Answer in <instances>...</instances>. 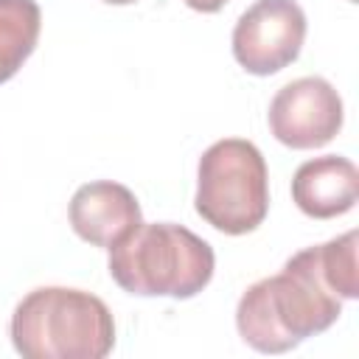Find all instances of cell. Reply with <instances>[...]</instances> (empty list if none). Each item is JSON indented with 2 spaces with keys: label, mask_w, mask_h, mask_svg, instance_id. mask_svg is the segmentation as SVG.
I'll use <instances>...</instances> for the list:
<instances>
[{
  "label": "cell",
  "mask_w": 359,
  "mask_h": 359,
  "mask_svg": "<svg viewBox=\"0 0 359 359\" xmlns=\"http://www.w3.org/2000/svg\"><path fill=\"white\" fill-rule=\"evenodd\" d=\"M342 314L323 244L294 252L272 278L255 280L236 306L238 337L261 353H286L306 337L331 328Z\"/></svg>",
  "instance_id": "6da1fadb"
},
{
  "label": "cell",
  "mask_w": 359,
  "mask_h": 359,
  "mask_svg": "<svg viewBox=\"0 0 359 359\" xmlns=\"http://www.w3.org/2000/svg\"><path fill=\"white\" fill-rule=\"evenodd\" d=\"M11 342L25 359H104L115 345V320L93 292L39 286L17 303Z\"/></svg>",
  "instance_id": "7a4b0ae2"
},
{
  "label": "cell",
  "mask_w": 359,
  "mask_h": 359,
  "mask_svg": "<svg viewBox=\"0 0 359 359\" xmlns=\"http://www.w3.org/2000/svg\"><path fill=\"white\" fill-rule=\"evenodd\" d=\"M216 269L213 247L174 222H140L109 247L112 280L137 297L188 300L199 294Z\"/></svg>",
  "instance_id": "3957f363"
},
{
  "label": "cell",
  "mask_w": 359,
  "mask_h": 359,
  "mask_svg": "<svg viewBox=\"0 0 359 359\" xmlns=\"http://www.w3.org/2000/svg\"><path fill=\"white\" fill-rule=\"evenodd\" d=\"M194 208L224 236L252 233L269 213V174L258 146L241 137L208 146L196 168Z\"/></svg>",
  "instance_id": "277c9868"
},
{
  "label": "cell",
  "mask_w": 359,
  "mask_h": 359,
  "mask_svg": "<svg viewBox=\"0 0 359 359\" xmlns=\"http://www.w3.org/2000/svg\"><path fill=\"white\" fill-rule=\"evenodd\" d=\"M306 39V14L294 0H255L233 28V56L252 76L289 67Z\"/></svg>",
  "instance_id": "5b68a950"
},
{
  "label": "cell",
  "mask_w": 359,
  "mask_h": 359,
  "mask_svg": "<svg viewBox=\"0 0 359 359\" xmlns=\"http://www.w3.org/2000/svg\"><path fill=\"white\" fill-rule=\"evenodd\" d=\"M342 98L331 81L303 76L283 84L269 101V132L289 149H320L342 129Z\"/></svg>",
  "instance_id": "8992f818"
},
{
  "label": "cell",
  "mask_w": 359,
  "mask_h": 359,
  "mask_svg": "<svg viewBox=\"0 0 359 359\" xmlns=\"http://www.w3.org/2000/svg\"><path fill=\"white\" fill-rule=\"evenodd\" d=\"M67 216L79 238L107 250L126 238L143 222L137 196L126 185L112 180H95L81 185L70 199Z\"/></svg>",
  "instance_id": "52a82bcc"
},
{
  "label": "cell",
  "mask_w": 359,
  "mask_h": 359,
  "mask_svg": "<svg viewBox=\"0 0 359 359\" xmlns=\"http://www.w3.org/2000/svg\"><path fill=\"white\" fill-rule=\"evenodd\" d=\"M292 199L311 219L342 216L359 199V171L339 154L306 160L292 177Z\"/></svg>",
  "instance_id": "ba28073f"
},
{
  "label": "cell",
  "mask_w": 359,
  "mask_h": 359,
  "mask_svg": "<svg viewBox=\"0 0 359 359\" xmlns=\"http://www.w3.org/2000/svg\"><path fill=\"white\" fill-rule=\"evenodd\" d=\"M42 28L36 0H0V84L34 53Z\"/></svg>",
  "instance_id": "9c48e42d"
},
{
  "label": "cell",
  "mask_w": 359,
  "mask_h": 359,
  "mask_svg": "<svg viewBox=\"0 0 359 359\" xmlns=\"http://www.w3.org/2000/svg\"><path fill=\"white\" fill-rule=\"evenodd\" d=\"M227 3H230V0H185V6H188V8L202 11V14H213V11L224 8Z\"/></svg>",
  "instance_id": "30bf717a"
},
{
  "label": "cell",
  "mask_w": 359,
  "mask_h": 359,
  "mask_svg": "<svg viewBox=\"0 0 359 359\" xmlns=\"http://www.w3.org/2000/svg\"><path fill=\"white\" fill-rule=\"evenodd\" d=\"M104 3H109V6H129V3H137V0H104Z\"/></svg>",
  "instance_id": "8fae6325"
},
{
  "label": "cell",
  "mask_w": 359,
  "mask_h": 359,
  "mask_svg": "<svg viewBox=\"0 0 359 359\" xmlns=\"http://www.w3.org/2000/svg\"><path fill=\"white\" fill-rule=\"evenodd\" d=\"M351 3H353V0H351Z\"/></svg>",
  "instance_id": "7c38bea8"
}]
</instances>
